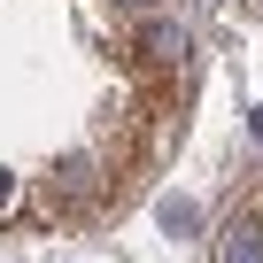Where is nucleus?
I'll return each mask as SVG.
<instances>
[{
	"label": "nucleus",
	"instance_id": "1",
	"mask_svg": "<svg viewBox=\"0 0 263 263\" xmlns=\"http://www.w3.org/2000/svg\"><path fill=\"white\" fill-rule=\"evenodd\" d=\"M217 263H263V209H248V217H232V224H224Z\"/></svg>",
	"mask_w": 263,
	"mask_h": 263
},
{
	"label": "nucleus",
	"instance_id": "2",
	"mask_svg": "<svg viewBox=\"0 0 263 263\" xmlns=\"http://www.w3.org/2000/svg\"><path fill=\"white\" fill-rule=\"evenodd\" d=\"M147 39H155V54H163V62H186V39H178V24H155Z\"/></svg>",
	"mask_w": 263,
	"mask_h": 263
},
{
	"label": "nucleus",
	"instance_id": "3",
	"mask_svg": "<svg viewBox=\"0 0 263 263\" xmlns=\"http://www.w3.org/2000/svg\"><path fill=\"white\" fill-rule=\"evenodd\" d=\"M124 8H147V0H124Z\"/></svg>",
	"mask_w": 263,
	"mask_h": 263
}]
</instances>
